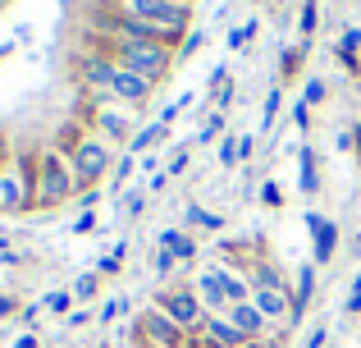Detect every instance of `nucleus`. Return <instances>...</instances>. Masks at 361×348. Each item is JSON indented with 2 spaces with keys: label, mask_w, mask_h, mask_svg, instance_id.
Returning <instances> with one entry per match:
<instances>
[{
  "label": "nucleus",
  "mask_w": 361,
  "mask_h": 348,
  "mask_svg": "<svg viewBox=\"0 0 361 348\" xmlns=\"http://www.w3.org/2000/svg\"><path fill=\"white\" fill-rule=\"evenodd\" d=\"M92 37V51L97 55H106V60H115L119 69H128V73H137V78H147V83H160L169 69H174V60H178V51L174 46H156V42H119V37H106V32H87Z\"/></svg>",
  "instance_id": "obj_1"
},
{
  "label": "nucleus",
  "mask_w": 361,
  "mask_h": 348,
  "mask_svg": "<svg viewBox=\"0 0 361 348\" xmlns=\"http://www.w3.org/2000/svg\"><path fill=\"white\" fill-rule=\"evenodd\" d=\"M78 73H82V78H87L106 101H115V106H142V101L151 97V88H156V83H147V78H137V73L119 69L115 60H106V55H97V51H87V55L78 60Z\"/></svg>",
  "instance_id": "obj_2"
},
{
  "label": "nucleus",
  "mask_w": 361,
  "mask_h": 348,
  "mask_svg": "<svg viewBox=\"0 0 361 348\" xmlns=\"http://www.w3.org/2000/svg\"><path fill=\"white\" fill-rule=\"evenodd\" d=\"M119 9L128 18H137V23L156 28L160 42L165 46H183L178 37L188 32V23H192V0H119Z\"/></svg>",
  "instance_id": "obj_3"
},
{
  "label": "nucleus",
  "mask_w": 361,
  "mask_h": 348,
  "mask_svg": "<svg viewBox=\"0 0 361 348\" xmlns=\"http://www.w3.org/2000/svg\"><path fill=\"white\" fill-rule=\"evenodd\" d=\"M37 206V156L14 152L0 170V211H27Z\"/></svg>",
  "instance_id": "obj_4"
},
{
  "label": "nucleus",
  "mask_w": 361,
  "mask_h": 348,
  "mask_svg": "<svg viewBox=\"0 0 361 348\" xmlns=\"http://www.w3.org/2000/svg\"><path fill=\"white\" fill-rule=\"evenodd\" d=\"M73 193H82L78 179H73V165L64 161L55 147L37 156V206H60V202H69Z\"/></svg>",
  "instance_id": "obj_5"
},
{
  "label": "nucleus",
  "mask_w": 361,
  "mask_h": 348,
  "mask_svg": "<svg viewBox=\"0 0 361 348\" xmlns=\"http://www.w3.org/2000/svg\"><path fill=\"white\" fill-rule=\"evenodd\" d=\"M115 156H119V152H115V143H106V138H97V133H92V138H82V143H78V152L69 156L73 179H78V188H82V193H87L92 184H101V179L110 174Z\"/></svg>",
  "instance_id": "obj_6"
},
{
  "label": "nucleus",
  "mask_w": 361,
  "mask_h": 348,
  "mask_svg": "<svg viewBox=\"0 0 361 348\" xmlns=\"http://www.w3.org/2000/svg\"><path fill=\"white\" fill-rule=\"evenodd\" d=\"M133 335L147 348H188V330L178 321H169L160 307H147V312L133 321Z\"/></svg>",
  "instance_id": "obj_7"
},
{
  "label": "nucleus",
  "mask_w": 361,
  "mask_h": 348,
  "mask_svg": "<svg viewBox=\"0 0 361 348\" xmlns=\"http://www.w3.org/2000/svg\"><path fill=\"white\" fill-rule=\"evenodd\" d=\"M156 307L169 316V321L183 325L188 335H197V330H202V321L211 316V312H206V303L197 298V289H165V294L156 298Z\"/></svg>",
  "instance_id": "obj_8"
},
{
  "label": "nucleus",
  "mask_w": 361,
  "mask_h": 348,
  "mask_svg": "<svg viewBox=\"0 0 361 348\" xmlns=\"http://www.w3.org/2000/svg\"><path fill=\"white\" fill-rule=\"evenodd\" d=\"M87 119L97 124V138H106V143H128V138H133V119L123 115L115 101H101Z\"/></svg>",
  "instance_id": "obj_9"
},
{
  "label": "nucleus",
  "mask_w": 361,
  "mask_h": 348,
  "mask_svg": "<svg viewBox=\"0 0 361 348\" xmlns=\"http://www.w3.org/2000/svg\"><path fill=\"white\" fill-rule=\"evenodd\" d=\"M252 303L265 321H288L293 312V289H274V284H256L252 289Z\"/></svg>",
  "instance_id": "obj_10"
},
{
  "label": "nucleus",
  "mask_w": 361,
  "mask_h": 348,
  "mask_svg": "<svg viewBox=\"0 0 361 348\" xmlns=\"http://www.w3.org/2000/svg\"><path fill=\"white\" fill-rule=\"evenodd\" d=\"M197 335H202L211 348H247V340L233 330V321H229L224 312H211V316L202 321V330H197Z\"/></svg>",
  "instance_id": "obj_11"
},
{
  "label": "nucleus",
  "mask_w": 361,
  "mask_h": 348,
  "mask_svg": "<svg viewBox=\"0 0 361 348\" xmlns=\"http://www.w3.org/2000/svg\"><path fill=\"white\" fill-rule=\"evenodd\" d=\"M307 229H311V243H316V261H329V257H334V248H338V224L329 220V215L311 211L307 215Z\"/></svg>",
  "instance_id": "obj_12"
},
{
  "label": "nucleus",
  "mask_w": 361,
  "mask_h": 348,
  "mask_svg": "<svg viewBox=\"0 0 361 348\" xmlns=\"http://www.w3.org/2000/svg\"><path fill=\"white\" fill-rule=\"evenodd\" d=\"M224 316H229V321H233V330H238L247 344H252V340H261V335L270 330V321H265V316L256 312V303H238V307H229V312H224Z\"/></svg>",
  "instance_id": "obj_13"
},
{
  "label": "nucleus",
  "mask_w": 361,
  "mask_h": 348,
  "mask_svg": "<svg viewBox=\"0 0 361 348\" xmlns=\"http://www.w3.org/2000/svg\"><path fill=\"white\" fill-rule=\"evenodd\" d=\"M197 298L206 303V312H229V298H224V289H220V275H215V266L197 275Z\"/></svg>",
  "instance_id": "obj_14"
},
{
  "label": "nucleus",
  "mask_w": 361,
  "mask_h": 348,
  "mask_svg": "<svg viewBox=\"0 0 361 348\" xmlns=\"http://www.w3.org/2000/svg\"><path fill=\"white\" fill-rule=\"evenodd\" d=\"M311 289H316V270L311 266H302V275H298V289H293V312H288V321L298 325L302 321V312H307V303H311Z\"/></svg>",
  "instance_id": "obj_15"
},
{
  "label": "nucleus",
  "mask_w": 361,
  "mask_h": 348,
  "mask_svg": "<svg viewBox=\"0 0 361 348\" xmlns=\"http://www.w3.org/2000/svg\"><path fill=\"white\" fill-rule=\"evenodd\" d=\"M298 188H302V193H316V188H320L316 152H311V147H298Z\"/></svg>",
  "instance_id": "obj_16"
},
{
  "label": "nucleus",
  "mask_w": 361,
  "mask_h": 348,
  "mask_svg": "<svg viewBox=\"0 0 361 348\" xmlns=\"http://www.w3.org/2000/svg\"><path fill=\"white\" fill-rule=\"evenodd\" d=\"M160 248H169L178 261H192V257H197V243L188 239L183 229H165V234H160Z\"/></svg>",
  "instance_id": "obj_17"
},
{
  "label": "nucleus",
  "mask_w": 361,
  "mask_h": 348,
  "mask_svg": "<svg viewBox=\"0 0 361 348\" xmlns=\"http://www.w3.org/2000/svg\"><path fill=\"white\" fill-rule=\"evenodd\" d=\"M357 51H361V32H357V28H348V32H343V42H338V60H343L348 69H361Z\"/></svg>",
  "instance_id": "obj_18"
},
{
  "label": "nucleus",
  "mask_w": 361,
  "mask_h": 348,
  "mask_svg": "<svg viewBox=\"0 0 361 348\" xmlns=\"http://www.w3.org/2000/svg\"><path fill=\"white\" fill-rule=\"evenodd\" d=\"M183 215H188V220H192V224H202V229H220V224H224L220 215H215V211H206V206H188Z\"/></svg>",
  "instance_id": "obj_19"
},
{
  "label": "nucleus",
  "mask_w": 361,
  "mask_h": 348,
  "mask_svg": "<svg viewBox=\"0 0 361 348\" xmlns=\"http://www.w3.org/2000/svg\"><path fill=\"white\" fill-rule=\"evenodd\" d=\"M160 138H165V124H160V119H156V124H151L147 133H137V138H133V147H137V152H147V156H151V147H156Z\"/></svg>",
  "instance_id": "obj_20"
},
{
  "label": "nucleus",
  "mask_w": 361,
  "mask_h": 348,
  "mask_svg": "<svg viewBox=\"0 0 361 348\" xmlns=\"http://www.w3.org/2000/svg\"><path fill=\"white\" fill-rule=\"evenodd\" d=\"M320 0H302V18H298V28H302V37H311L316 32V18H320Z\"/></svg>",
  "instance_id": "obj_21"
},
{
  "label": "nucleus",
  "mask_w": 361,
  "mask_h": 348,
  "mask_svg": "<svg viewBox=\"0 0 361 348\" xmlns=\"http://www.w3.org/2000/svg\"><path fill=\"white\" fill-rule=\"evenodd\" d=\"M329 97V88H325V78H311L307 83V92H302V101H307V106H320V101Z\"/></svg>",
  "instance_id": "obj_22"
},
{
  "label": "nucleus",
  "mask_w": 361,
  "mask_h": 348,
  "mask_svg": "<svg viewBox=\"0 0 361 348\" xmlns=\"http://www.w3.org/2000/svg\"><path fill=\"white\" fill-rule=\"evenodd\" d=\"M256 32V18H252V23H243V28H233V32H229V42H224V46H229V51H243V46H247V37H252Z\"/></svg>",
  "instance_id": "obj_23"
},
{
  "label": "nucleus",
  "mask_w": 361,
  "mask_h": 348,
  "mask_svg": "<svg viewBox=\"0 0 361 348\" xmlns=\"http://www.w3.org/2000/svg\"><path fill=\"white\" fill-rule=\"evenodd\" d=\"M279 101H283V92L274 88L270 97H265V115H261V128H270V124H274V115H279Z\"/></svg>",
  "instance_id": "obj_24"
},
{
  "label": "nucleus",
  "mask_w": 361,
  "mask_h": 348,
  "mask_svg": "<svg viewBox=\"0 0 361 348\" xmlns=\"http://www.w3.org/2000/svg\"><path fill=\"white\" fill-rule=\"evenodd\" d=\"M69 294H73V298H92V294H97V275H78Z\"/></svg>",
  "instance_id": "obj_25"
},
{
  "label": "nucleus",
  "mask_w": 361,
  "mask_h": 348,
  "mask_svg": "<svg viewBox=\"0 0 361 348\" xmlns=\"http://www.w3.org/2000/svg\"><path fill=\"white\" fill-rule=\"evenodd\" d=\"M233 161H243L238 138H224V143H220V165H233Z\"/></svg>",
  "instance_id": "obj_26"
},
{
  "label": "nucleus",
  "mask_w": 361,
  "mask_h": 348,
  "mask_svg": "<svg viewBox=\"0 0 361 348\" xmlns=\"http://www.w3.org/2000/svg\"><path fill=\"white\" fill-rule=\"evenodd\" d=\"M174 266H183V261H178V257H174L169 248H160V252H156V270H160V275H169Z\"/></svg>",
  "instance_id": "obj_27"
},
{
  "label": "nucleus",
  "mask_w": 361,
  "mask_h": 348,
  "mask_svg": "<svg viewBox=\"0 0 361 348\" xmlns=\"http://www.w3.org/2000/svg\"><path fill=\"white\" fill-rule=\"evenodd\" d=\"M119 257H123V243H119V248H110L106 261H97V270H101V275H115V270H119Z\"/></svg>",
  "instance_id": "obj_28"
},
{
  "label": "nucleus",
  "mask_w": 361,
  "mask_h": 348,
  "mask_svg": "<svg viewBox=\"0 0 361 348\" xmlns=\"http://www.w3.org/2000/svg\"><path fill=\"white\" fill-rule=\"evenodd\" d=\"M128 174H133V156H123V161H119V170H115V179H110V193H119Z\"/></svg>",
  "instance_id": "obj_29"
},
{
  "label": "nucleus",
  "mask_w": 361,
  "mask_h": 348,
  "mask_svg": "<svg viewBox=\"0 0 361 348\" xmlns=\"http://www.w3.org/2000/svg\"><path fill=\"white\" fill-rule=\"evenodd\" d=\"M298 64H302V46H288V51H283V78H293Z\"/></svg>",
  "instance_id": "obj_30"
},
{
  "label": "nucleus",
  "mask_w": 361,
  "mask_h": 348,
  "mask_svg": "<svg viewBox=\"0 0 361 348\" xmlns=\"http://www.w3.org/2000/svg\"><path fill=\"white\" fill-rule=\"evenodd\" d=\"M69 303H73V294H69V289H60V294H51V298H46V307H51V312H69Z\"/></svg>",
  "instance_id": "obj_31"
},
{
  "label": "nucleus",
  "mask_w": 361,
  "mask_h": 348,
  "mask_svg": "<svg viewBox=\"0 0 361 348\" xmlns=\"http://www.w3.org/2000/svg\"><path fill=\"white\" fill-rule=\"evenodd\" d=\"M293 124H298V128H307V124H311V106H307L302 97L293 101Z\"/></svg>",
  "instance_id": "obj_32"
},
{
  "label": "nucleus",
  "mask_w": 361,
  "mask_h": 348,
  "mask_svg": "<svg viewBox=\"0 0 361 348\" xmlns=\"http://www.w3.org/2000/svg\"><path fill=\"white\" fill-rule=\"evenodd\" d=\"M92 229H97V215H92V211H82L78 220H73V234H92Z\"/></svg>",
  "instance_id": "obj_33"
},
{
  "label": "nucleus",
  "mask_w": 361,
  "mask_h": 348,
  "mask_svg": "<svg viewBox=\"0 0 361 348\" xmlns=\"http://www.w3.org/2000/svg\"><path fill=\"white\" fill-rule=\"evenodd\" d=\"M261 202H265V206H279V202H283V197H279V184H265V188H261Z\"/></svg>",
  "instance_id": "obj_34"
},
{
  "label": "nucleus",
  "mask_w": 361,
  "mask_h": 348,
  "mask_svg": "<svg viewBox=\"0 0 361 348\" xmlns=\"http://www.w3.org/2000/svg\"><path fill=\"white\" fill-rule=\"evenodd\" d=\"M224 124V115H220V110H215V115L211 119H206V124H202V143H206V138H215V128H220Z\"/></svg>",
  "instance_id": "obj_35"
},
{
  "label": "nucleus",
  "mask_w": 361,
  "mask_h": 348,
  "mask_svg": "<svg viewBox=\"0 0 361 348\" xmlns=\"http://www.w3.org/2000/svg\"><path fill=\"white\" fill-rule=\"evenodd\" d=\"M325 335H329V325H316V330L307 335V348H325Z\"/></svg>",
  "instance_id": "obj_36"
},
{
  "label": "nucleus",
  "mask_w": 361,
  "mask_h": 348,
  "mask_svg": "<svg viewBox=\"0 0 361 348\" xmlns=\"http://www.w3.org/2000/svg\"><path fill=\"white\" fill-rule=\"evenodd\" d=\"M123 312V303H119V298H110V303L106 307H101V321H115V316Z\"/></svg>",
  "instance_id": "obj_37"
},
{
  "label": "nucleus",
  "mask_w": 361,
  "mask_h": 348,
  "mask_svg": "<svg viewBox=\"0 0 361 348\" xmlns=\"http://www.w3.org/2000/svg\"><path fill=\"white\" fill-rule=\"evenodd\" d=\"M348 312H361V275L353 280V298H348Z\"/></svg>",
  "instance_id": "obj_38"
},
{
  "label": "nucleus",
  "mask_w": 361,
  "mask_h": 348,
  "mask_svg": "<svg viewBox=\"0 0 361 348\" xmlns=\"http://www.w3.org/2000/svg\"><path fill=\"white\" fill-rule=\"evenodd\" d=\"M183 170H188V152H178L174 161H169V170H165V174H183Z\"/></svg>",
  "instance_id": "obj_39"
},
{
  "label": "nucleus",
  "mask_w": 361,
  "mask_h": 348,
  "mask_svg": "<svg viewBox=\"0 0 361 348\" xmlns=\"http://www.w3.org/2000/svg\"><path fill=\"white\" fill-rule=\"evenodd\" d=\"M14 307H18L14 298H5V294H0V316H9V312H14Z\"/></svg>",
  "instance_id": "obj_40"
},
{
  "label": "nucleus",
  "mask_w": 361,
  "mask_h": 348,
  "mask_svg": "<svg viewBox=\"0 0 361 348\" xmlns=\"http://www.w3.org/2000/svg\"><path fill=\"white\" fill-rule=\"evenodd\" d=\"M18 348H37V340H32V335H23V340H18Z\"/></svg>",
  "instance_id": "obj_41"
},
{
  "label": "nucleus",
  "mask_w": 361,
  "mask_h": 348,
  "mask_svg": "<svg viewBox=\"0 0 361 348\" xmlns=\"http://www.w3.org/2000/svg\"><path fill=\"white\" fill-rule=\"evenodd\" d=\"M353 143H357V152H361V119H357V128H353Z\"/></svg>",
  "instance_id": "obj_42"
},
{
  "label": "nucleus",
  "mask_w": 361,
  "mask_h": 348,
  "mask_svg": "<svg viewBox=\"0 0 361 348\" xmlns=\"http://www.w3.org/2000/svg\"><path fill=\"white\" fill-rule=\"evenodd\" d=\"M9 51H14V46H9V42H5V46H0V55H9Z\"/></svg>",
  "instance_id": "obj_43"
},
{
  "label": "nucleus",
  "mask_w": 361,
  "mask_h": 348,
  "mask_svg": "<svg viewBox=\"0 0 361 348\" xmlns=\"http://www.w3.org/2000/svg\"><path fill=\"white\" fill-rule=\"evenodd\" d=\"M0 5H5V0H0Z\"/></svg>",
  "instance_id": "obj_44"
},
{
  "label": "nucleus",
  "mask_w": 361,
  "mask_h": 348,
  "mask_svg": "<svg viewBox=\"0 0 361 348\" xmlns=\"http://www.w3.org/2000/svg\"><path fill=\"white\" fill-rule=\"evenodd\" d=\"M142 348H147V344H142Z\"/></svg>",
  "instance_id": "obj_45"
}]
</instances>
